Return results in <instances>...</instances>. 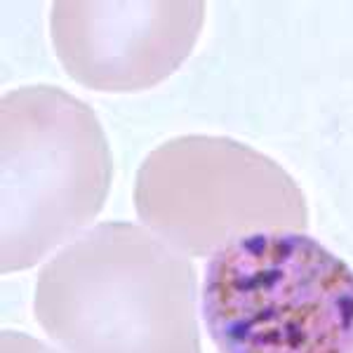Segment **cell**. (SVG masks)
Listing matches in <instances>:
<instances>
[{
  "mask_svg": "<svg viewBox=\"0 0 353 353\" xmlns=\"http://www.w3.org/2000/svg\"><path fill=\"white\" fill-rule=\"evenodd\" d=\"M205 24V3H73L50 12L61 66L97 92L156 88L189 59Z\"/></svg>",
  "mask_w": 353,
  "mask_h": 353,
  "instance_id": "5b68a950",
  "label": "cell"
},
{
  "mask_svg": "<svg viewBox=\"0 0 353 353\" xmlns=\"http://www.w3.org/2000/svg\"><path fill=\"white\" fill-rule=\"evenodd\" d=\"M141 224L186 257H212L261 231H306L304 191L283 165L231 137L186 134L137 170Z\"/></svg>",
  "mask_w": 353,
  "mask_h": 353,
  "instance_id": "277c9868",
  "label": "cell"
},
{
  "mask_svg": "<svg viewBox=\"0 0 353 353\" xmlns=\"http://www.w3.org/2000/svg\"><path fill=\"white\" fill-rule=\"evenodd\" d=\"M186 254L130 221L68 243L38 273L33 311L64 353H203Z\"/></svg>",
  "mask_w": 353,
  "mask_h": 353,
  "instance_id": "6da1fadb",
  "label": "cell"
},
{
  "mask_svg": "<svg viewBox=\"0 0 353 353\" xmlns=\"http://www.w3.org/2000/svg\"><path fill=\"white\" fill-rule=\"evenodd\" d=\"M0 351L3 353H57L50 349L48 344H43L41 339L31 337L24 332H12V330H5L3 337H0Z\"/></svg>",
  "mask_w": 353,
  "mask_h": 353,
  "instance_id": "8992f818",
  "label": "cell"
},
{
  "mask_svg": "<svg viewBox=\"0 0 353 353\" xmlns=\"http://www.w3.org/2000/svg\"><path fill=\"white\" fill-rule=\"evenodd\" d=\"M203 323L219 353H353V269L299 231H261L208 261Z\"/></svg>",
  "mask_w": 353,
  "mask_h": 353,
  "instance_id": "7a4b0ae2",
  "label": "cell"
},
{
  "mask_svg": "<svg viewBox=\"0 0 353 353\" xmlns=\"http://www.w3.org/2000/svg\"><path fill=\"white\" fill-rule=\"evenodd\" d=\"M3 273L31 269L94 221L113 158L97 113L54 85L10 90L0 104Z\"/></svg>",
  "mask_w": 353,
  "mask_h": 353,
  "instance_id": "3957f363",
  "label": "cell"
}]
</instances>
